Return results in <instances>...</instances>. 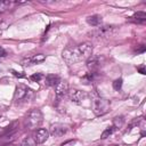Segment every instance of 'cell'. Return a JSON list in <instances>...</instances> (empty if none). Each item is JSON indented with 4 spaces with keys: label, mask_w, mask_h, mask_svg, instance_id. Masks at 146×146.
<instances>
[{
    "label": "cell",
    "mask_w": 146,
    "mask_h": 146,
    "mask_svg": "<svg viewBox=\"0 0 146 146\" xmlns=\"http://www.w3.org/2000/svg\"><path fill=\"white\" fill-rule=\"evenodd\" d=\"M92 54V46L89 42H83L75 47H67L63 51V58L67 64H75L88 59Z\"/></svg>",
    "instance_id": "6da1fadb"
},
{
    "label": "cell",
    "mask_w": 146,
    "mask_h": 146,
    "mask_svg": "<svg viewBox=\"0 0 146 146\" xmlns=\"http://www.w3.org/2000/svg\"><path fill=\"white\" fill-rule=\"evenodd\" d=\"M116 32V26L114 25H99L98 27H96L95 30H92L89 35L92 39L96 40H102V39H107L111 38L114 33Z\"/></svg>",
    "instance_id": "7a4b0ae2"
},
{
    "label": "cell",
    "mask_w": 146,
    "mask_h": 146,
    "mask_svg": "<svg viewBox=\"0 0 146 146\" xmlns=\"http://www.w3.org/2000/svg\"><path fill=\"white\" fill-rule=\"evenodd\" d=\"M42 121H43L42 112H41L39 108H33V110H31V111L27 113V115H26V117H25V125H26L29 129L33 130V129L39 128V127L41 125Z\"/></svg>",
    "instance_id": "3957f363"
},
{
    "label": "cell",
    "mask_w": 146,
    "mask_h": 146,
    "mask_svg": "<svg viewBox=\"0 0 146 146\" xmlns=\"http://www.w3.org/2000/svg\"><path fill=\"white\" fill-rule=\"evenodd\" d=\"M110 106H111V104L107 99L98 97L92 102V112L95 113V115L100 116V115H104L108 112Z\"/></svg>",
    "instance_id": "277c9868"
},
{
    "label": "cell",
    "mask_w": 146,
    "mask_h": 146,
    "mask_svg": "<svg viewBox=\"0 0 146 146\" xmlns=\"http://www.w3.org/2000/svg\"><path fill=\"white\" fill-rule=\"evenodd\" d=\"M31 97H32V90L30 88H27V86H25V84H18L16 87L15 95H14V100L16 103L29 100Z\"/></svg>",
    "instance_id": "5b68a950"
},
{
    "label": "cell",
    "mask_w": 146,
    "mask_h": 146,
    "mask_svg": "<svg viewBox=\"0 0 146 146\" xmlns=\"http://www.w3.org/2000/svg\"><path fill=\"white\" fill-rule=\"evenodd\" d=\"M103 63H104V57L99 56V55L98 56H92L91 55L87 59V66L91 72H97L103 66Z\"/></svg>",
    "instance_id": "8992f818"
},
{
    "label": "cell",
    "mask_w": 146,
    "mask_h": 146,
    "mask_svg": "<svg viewBox=\"0 0 146 146\" xmlns=\"http://www.w3.org/2000/svg\"><path fill=\"white\" fill-rule=\"evenodd\" d=\"M67 131V127L64 125V124H60V123H55L50 127V130H49V133L52 136V137H62L63 135H65Z\"/></svg>",
    "instance_id": "52a82bcc"
},
{
    "label": "cell",
    "mask_w": 146,
    "mask_h": 146,
    "mask_svg": "<svg viewBox=\"0 0 146 146\" xmlns=\"http://www.w3.org/2000/svg\"><path fill=\"white\" fill-rule=\"evenodd\" d=\"M44 59H46L44 55L36 54V55H33L29 58H24L22 60V65L23 66H29V65H33V64H39V63H42Z\"/></svg>",
    "instance_id": "ba28073f"
},
{
    "label": "cell",
    "mask_w": 146,
    "mask_h": 146,
    "mask_svg": "<svg viewBox=\"0 0 146 146\" xmlns=\"http://www.w3.org/2000/svg\"><path fill=\"white\" fill-rule=\"evenodd\" d=\"M55 92H56L57 97H64L68 92V83L66 81H62L60 80L55 86Z\"/></svg>",
    "instance_id": "9c48e42d"
},
{
    "label": "cell",
    "mask_w": 146,
    "mask_h": 146,
    "mask_svg": "<svg viewBox=\"0 0 146 146\" xmlns=\"http://www.w3.org/2000/svg\"><path fill=\"white\" fill-rule=\"evenodd\" d=\"M49 137V131L46 129H38L34 133V140L36 144H43Z\"/></svg>",
    "instance_id": "30bf717a"
},
{
    "label": "cell",
    "mask_w": 146,
    "mask_h": 146,
    "mask_svg": "<svg viewBox=\"0 0 146 146\" xmlns=\"http://www.w3.org/2000/svg\"><path fill=\"white\" fill-rule=\"evenodd\" d=\"M86 96H87V95H86L83 91H80V90H76V89L72 90L71 94H70L71 100H72L73 103H75V104H81V102L86 98Z\"/></svg>",
    "instance_id": "8fae6325"
},
{
    "label": "cell",
    "mask_w": 146,
    "mask_h": 146,
    "mask_svg": "<svg viewBox=\"0 0 146 146\" xmlns=\"http://www.w3.org/2000/svg\"><path fill=\"white\" fill-rule=\"evenodd\" d=\"M59 81H60V78L56 74H48L44 78V83L48 87H55Z\"/></svg>",
    "instance_id": "7c38bea8"
},
{
    "label": "cell",
    "mask_w": 146,
    "mask_h": 146,
    "mask_svg": "<svg viewBox=\"0 0 146 146\" xmlns=\"http://www.w3.org/2000/svg\"><path fill=\"white\" fill-rule=\"evenodd\" d=\"M102 21H103V17L100 15H97V14L87 17V23L91 26H99L102 24Z\"/></svg>",
    "instance_id": "4fadbf2b"
},
{
    "label": "cell",
    "mask_w": 146,
    "mask_h": 146,
    "mask_svg": "<svg viewBox=\"0 0 146 146\" xmlns=\"http://www.w3.org/2000/svg\"><path fill=\"white\" fill-rule=\"evenodd\" d=\"M130 21L135 23H145L146 22V14L144 11H138L133 16L130 17Z\"/></svg>",
    "instance_id": "5bb4252c"
},
{
    "label": "cell",
    "mask_w": 146,
    "mask_h": 146,
    "mask_svg": "<svg viewBox=\"0 0 146 146\" xmlns=\"http://www.w3.org/2000/svg\"><path fill=\"white\" fill-rule=\"evenodd\" d=\"M17 125V122H11L9 125H6L3 128H0V137L1 136H5V135H8L10 131H13Z\"/></svg>",
    "instance_id": "9a60e30c"
},
{
    "label": "cell",
    "mask_w": 146,
    "mask_h": 146,
    "mask_svg": "<svg viewBox=\"0 0 146 146\" xmlns=\"http://www.w3.org/2000/svg\"><path fill=\"white\" fill-rule=\"evenodd\" d=\"M123 123H124L123 116H116V117L113 120V127H114V129H120V128H122Z\"/></svg>",
    "instance_id": "2e32d148"
},
{
    "label": "cell",
    "mask_w": 146,
    "mask_h": 146,
    "mask_svg": "<svg viewBox=\"0 0 146 146\" xmlns=\"http://www.w3.org/2000/svg\"><path fill=\"white\" fill-rule=\"evenodd\" d=\"M21 146H36V143L34 140V138L32 137H26L22 140L21 143Z\"/></svg>",
    "instance_id": "e0dca14e"
},
{
    "label": "cell",
    "mask_w": 146,
    "mask_h": 146,
    "mask_svg": "<svg viewBox=\"0 0 146 146\" xmlns=\"http://www.w3.org/2000/svg\"><path fill=\"white\" fill-rule=\"evenodd\" d=\"M114 130H115V129H114V127H113V125H112V127L106 128V129L103 131V133H102L100 138H102V139H106L107 137H110V136H111V135L114 132Z\"/></svg>",
    "instance_id": "ac0fdd59"
},
{
    "label": "cell",
    "mask_w": 146,
    "mask_h": 146,
    "mask_svg": "<svg viewBox=\"0 0 146 146\" xmlns=\"http://www.w3.org/2000/svg\"><path fill=\"white\" fill-rule=\"evenodd\" d=\"M122 83H123V81H122V79H121V78H119V79L114 80V82H113V89H114V90H116V91L121 90V88H122Z\"/></svg>",
    "instance_id": "d6986e66"
},
{
    "label": "cell",
    "mask_w": 146,
    "mask_h": 146,
    "mask_svg": "<svg viewBox=\"0 0 146 146\" xmlns=\"http://www.w3.org/2000/svg\"><path fill=\"white\" fill-rule=\"evenodd\" d=\"M11 5V1H0V14H2L3 11H6L8 9V7Z\"/></svg>",
    "instance_id": "ffe728a7"
},
{
    "label": "cell",
    "mask_w": 146,
    "mask_h": 146,
    "mask_svg": "<svg viewBox=\"0 0 146 146\" xmlns=\"http://www.w3.org/2000/svg\"><path fill=\"white\" fill-rule=\"evenodd\" d=\"M42 78H43V75L41 73H34V74H32L30 76V80L33 81V82H39V81L42 80Z\"/></svg>",
    "instance_id": "44dd1931"
},
{
    "label": "cell",
    "mask_w": 146,
    "mask_h": 146,
    "mask_svg": "<svg viewBox=\"0 0 146 146\" xmlns=\"http://www.w3.org/2000/svg\"><path fill=\"white\" fill-rule=\"evenodd\" d=\"M11 73H13V75L16 76V78H25V76H26V75L24 74V72H17V71H15V70H11Z\"/></svg>",
    "instance_id": "7402d4cb"
},
{
    "label": "cell",
    "mask_w": 146,
    "mask_h": 146,
    "mask_svg": "<svg viewBox=\"0 0 146 146\" xmlns=\"http://www.w3.org/2000/svg\"><path fill=\"white\" fill-rule=\"evenodd\" d=\"M145 50H146V47H145L144 44H141V46H139V47H138V48H137L135 51H136L137 54H140V52H144Z\"/></svg>",
    "instance_id": "603a6c76"
},
{
    "label": "cell",
    "mask_w": 146,
    "mask_h": 146,
    "mask_svg": "<svg viewBox=\"0 0 146 146\" xmlns=\"http://www.w3.org/2000/svg\"><path fill=\"white\" fill-rule=\"evenodd\" d=\"M137 70H138V72H139L140 74H146V70H145V65H141V66H139V67H137Z\"/></svg>",
    "instance_id": "cb8c5ba5"
},
{
    "label": "cell",
    "mask_w": 146,
    "mask_h": 146,
    "mask_svg": "<svg viewBox=\"0 0 146 146\" xmlns=\"http://www.w3.org/2000/svg\"><path fill=\"white\" fill-rule=\"evenodd\" d=\"M6 56H7V51L2 47H0V57H6Z\"/></svg>",
    "instance_id": "d4e9b609"
},
{
    "label": "cell",
    "mask_w": 146,
    "mask_h": 146,
    "mask_svg": "<svg viewBox=\"0 0 146 146\" xmlns=\"http://www.w3.org/2000/svg\"><path fill=\"white\" fill-rule=\"evenodd\" d=\"M74 141L73 140H68V141H66V143H64V144H62L60 146H68V145H71V144H73Z\"/></svg>",
    "instance_id": "484cf974"
},
{
    "label": "cell",
    "mask_w": 146,
    "mask_h": 146,
    "mask_svg": "<svg viewBox=\"0 0 146 146\" xmlns=\"http://www.w3.org/2000/svg\"><path fill=\"white\" fill-rule=\"evenodd\" d=\"M6 146H16V145H13V144H8V145H6Z\"/></svg>",
    "instance_id": "4316f807"
}]
</instances>
